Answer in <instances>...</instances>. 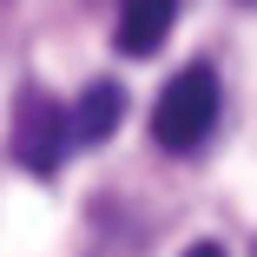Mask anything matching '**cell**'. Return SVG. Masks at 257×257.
Returning a JSON list of instances; mask_svg holds the SVG:
<instances>
[{
	"mask_svg": "<svg viewBox=\"0 0 257 257\" xmlns=\"http://www.w3.org/2000/svg\"><path fill=\"white\" fill-rule=\"evenodd\" d=\"M218 112H224L218 73L198 60V66L172 73V86L159 92V106H152V139H159L165 152H198L204 139L218 132Z\"/></svg>",
	"mask_w": 257,
	"mask_h": 257,
	"instance_id": "obj_1",
	"label": "cell"
},
{
	"mask_svg": "<svg viewBox=\"0 0 257 257\" xmlns=\"http://www.w3.org/2000/svg\"><path fill=\"white\" fill-rule=\"evenodd\" d=\"M14 159H20V172H33V178H53V172L73 159V106H60L53 92L27 86V92L14 99Z\"/></svg>",
	"mask_w": 257,
	"mask_h": 257,
	"instance_id": "obj_2",
	"label": "cell"
},
{
	"mask_svg": "<svg viewBox=\"0 0 257 257\" xmlns=\"http://www.w3.org/2000/svg\"><path fill=\"white\" fill-rule=\"evenodd\" d=\"M172 20H178V0H119V53H132V60L159 53Z\"/></svg>",
	"mask_w": 257,
	"mask_h": 257,
	"instance_id": "obj_3",
	"label": "cell"
},
{
	"mask_svg": "<svg viewBox=\"0 0 257 257\" xmlns=\"http://www.w3.org/2000/svg\"><path fill=\"white\" fill-rule=\"evenodd\" d=\"M125 119V92L112 79H92L79 99H73V145H106Z\"/></svg>",
	"mask_w": 257,
	"mask_h": 257,
	"instance_id": "obj_4",
	"label": "cell"
},
{
	"mask_svg": "<svg viewBox=\"0 0 257 257\" xmlns=\"http://www.w3.org/2000/svg\"><path fill=\"white\" fill-rule=\"evenodd\" d=\"M185 257H224V244H191Z\"/></svg>",
	"mask_w": 257,
	"mask_h": 257,
	"instance_id": "obj_5",
	"label": "cell"
}]
</instances>
